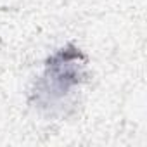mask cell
<instances>
[{
	"label": "cell",
	"mask_w": 147,
	"mask_h": 147,
	"mask_svg": "<svg viewBox=\"0 0 147 147\" xmlns=\"http://www.w3.org/2000/svg\"><path fill=\"white\" fill-rule=\"evenodd\" d=\"M83 55L76 49H62L49 61L45 76L38 87V94L50 97V100L66 95L73 87L80 83L83 75Z\"/></svg>",
	"instance_id": "6da1fadb"
}]
</instances>
